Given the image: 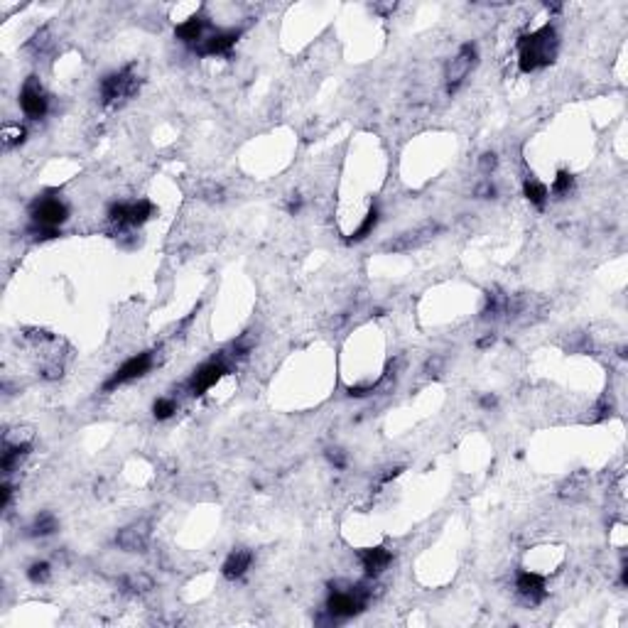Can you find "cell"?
Instances as JSON below:
<instances>
[{
	"label": "cell",
	"mask_w": 628,
	"mask_h": 628,
	"mask_svg": "<svg viewBox=\"0 0 628 628\" xmlns=\"http://www.w3.org/2000/svg\"><path fill=\"white\" fill-rule=\"evenodd\" d=\"M560 40H557L555 25H542L540 30L523 35L518 40V67L523 74H533L537 69L555 62Z\"/></svg>",
	"instance_id": "obj_1"
},
{
	"label": "cell",
	"mask_w": 628,
	"mask_h": 628,
	"mask_svg": "<svg viewBox=\"0 0 628 628\" xmlns=\"http://www.w3.org/2000/svg\"><path fill=\"white\" fill-rule=\"evenodd\" d=\"M369 599H371L369 584H356V587H351L349 592L337 589V592H332L327 599V614L332 621L351 619V616L361 614V611L366 609Z\"/></svg>",
	"instance_id": "obj_2"
},
{
	"label": "cell",
	"mask_w": 628,
	"mask_h": 628,
	"mask_svg": "<svg viewBox=\"0 0 628 628\" xmlns=\"http://www.w3.org/2000/svg\"><path fill=\"white\" fill-rule=\"evenodd\" d=\"M138 86H140V82H138L135 69L133 67H125L120 69V72L108 74V77L101 79V103L103 106L120 103V101L135 96Z\"/></svg>",
	"instance_id": "obj_3"
},
{
	"label": "cell",
	"mask_w": 628,
	"mask_h": 628,
	"mask_svg": "<svg viewBox=\"0 0 628 628\" xmlns=\"http://www.w3.org/2000/svg\"><path fill=\"white\" fill-rule=\"evenodd\" d=\"M155 216V204L150 199L116 201L108 206V221L118 228H138Z\"/></svg>",
	"instance_id": "obj_4"
},
{
	"label": "cell",
	"mask_w": 628,
	"mask_h": 628,
	"mask_svg": "<svg viewBox=\"0 0 628 628\" xmlns=\"http://www.w3.org/2000/svg\"><path fill=\"white\" fill-rule=\"evenodd\" d=\"M439 233V223L437 221H425L415 228H408V231L398 233L396 238L383 243V251L386 253H410L422 248L425 243H430L434 236Z\"/></svg>",
	"instance_id": "obj_5"
},
{
	"label": "cell",
	"mask_w": 628,
	"mask_h": 628,
	"mask_svg": "<svg viewBox=\"0 0 628 628\" xmlns=\"http://www.w3.org/2000/svg\"><path fill=\"white\" fill-rule=\"evenodd\" d=\"M478 62V47L473 42H466V45L459 47L454 57L449 60L444 69V82H447V91L454 94L459 91V86L464 84V79L471 74V69L476 67Z\"/></svg>",
	"instance_id": "obj_6"
},
{
	"label": "cell",
	"mask_w": 628,
	"mask_h": 628,
	"mask_svg": "<svg viewBox=\"0 0 628 628\" xmlns=\"http://www.w3.org/2000/svg\"><path fill=\"white\" fill-rule=\"evenodd\" d=\"M152 366H155V351H142V354L130 356V359H128L125 364L103 383V391L111 393V391H116V388L125 386V383L138 381V378L150 374Z\"/></svg>",
	"instance_id": "obj_7"
},
{
	"label": "cell",
	"mask_w": 628,
	"mask_h": 628,
	"mask_svg": "<svg viewBox=\"0 0 628 628\" xmlns=\"http://www.w3.org/2000/svg\"><path fill=\"white\" fill-rule=\"evenodd\" d=\"M30 216L32 223H37V226L60 228L69 219V206L57 196H40L30 204Z\"/></svg>",
	"instance_id": "obj_8"
},
{
	"label": "cell",
	"mask_w": 628,
	"mask_h": 628,
	"mask_svg": "<svg viewBox=\"0 0 628 628\" xmlns=\"http://www.w3.org/2000/svg\"><path fill=\"white\" fill-rule=\"evenodd\" d=\"M18 101H20V108H23V113L28 116L30 120L45 118L47 111H50V96L45 94V89H42V84H40V79H37V77L25 79Z\"/></svg>",
	"instance_id": "obj_9"
},
{
	"label": "cell",
	"mask_w": 628,
	"mask_h": 628,
	"mask_svg": "<svg viewBox=\"0 0 628 628\" xmlns=\"http://www.w3.org/2000/svg\"><path fill=\"white\" fill-rule=\"evenodd\" d=\"M226 374H228V364H226V359H223V356L201 364L187 381L189 396H204V393L211 391V388H214Z\"/></svg>",
	"instance_id": "obj_10"
},
{
	"label": "cell",
	"mask_w": 628,
	"mask_h": 628,
	"mask_svg": "<svg viewBox=\"0 0 628 628\" xmlns=\"http://www.w3.org/2000/svg\"><path fill=\"white\" fill-rule=\"evenodd\" d=\"M150 545V520H135L116 535V547L123 552H145Z\"/></svg>",
	"instance_id": "obj_11"
},
{
	"label": "cell",
	"mask_w": 628,
	"mask_h": 628,
	"mask_svg": "<svg viewBox=\"0 0 628 628\" xmlns=\"http://www.w3.org/2000/svg\"><path fill=\"white\" fill-rule=\"evenodd\" d=\"M211 32H214V30H211L209 18H206V15H199V13H194V15H189V18H184L182 23L174 28V35H177V40L184 42V45H189L191 50H194V47H199L201 42H204L206 37L211 35Z\"/></svg>",
	"instance_id": "obj_12"
},
{
	"label": "cell",
	"mask_w": 628,
	"mask_h": 628,
	"mask_svg": "<svg viewBox=\"0 0 628 628\" xmlns=\"http://www.w3.org/2000/svg\"><path fill=\"white\" fill-rule=\"evenodd\" d=\"M243 30H214L199 47H194V52L199 57H221L236 47V42L241 40Z\"/></svg>",
	"instance_id": "obj_13"
},
{
	"label": "cell",
	"mask_w": 628,
	"mask_h": 628,
	"mask_svg": "<svg viewBox=\"0 0 628 628\" xmlns=\"http://www.w3.org/2000/svg\"><path fill=\"white\" fill-rule=\"evenodd\" d=\"M515 589L518 594L523 597L528 604H540L542 599L547 597V589H545V577L535 569H520L515 574Z\"/></svg>",
	"instance_id": "obj_14"
},
{
	"label": "cell",
	"mask_w": 628,
	"mask_h": 628,
	"mask_svg": "<svg viewBox=\"0 0 628 628\" xmlns=\"http://www.w3.org/2000/svg\"><path fill=\"white\" fill-rule=\"evenodd\" d=\"M251 565H253V552L248 550V547H236V550L228 552V557L223 560L221 574L228 582H236V579H241L243 574L251 569Z\"/></svg>",
	"instance_id": "obj_15"
},
{
	"label": "cell",
	"mask_w": 628,
	"mask_h": 628,
	"mask_svg": "<svg viewBox=\"0 0 628 628\" xmlns=\"http://www.w3.org/2000/svg\"><path fill=\"white\" fill-rule=\"evenodd\" d=\"M359 560H361V565H364L369 577H378V574H381L383 569L393 562V552L388 550V547H383V545L366 547V550L359 552Z\"/></svg>",
	"instance_id": "obj_16"
},
{
	"label": "cell",
	"mask_w": 628,
	"mask_h": 628,
	"mask_svg": "<svg viewBox=\"0 0 628 628\" xmlns=\"http://www.w3.org/2000/svg\"><path fill=\"white\" fill-rule=\"evenodd\" d=\"M32 444H8L3 442V454H0V469L3 473H13L20 466V461L30 454Z\"/></svg>",
	"instance_id": "obj_17"
},
{
	"label": "cell",
	"mask_w": 628,
	"mask_h": 628,
	"mask_svg": "<svg viewBox=\"0 0 628 628\" xmlns=\"http://www.w3.org/2000/svg\"><path fill=\"white\" fill-rule=\"evenodd\" d=\"M378 221H381V209H378V206L374 204L369 211H366V216H364V219H361L359 226H356L354 231H351L349 243H361V241H366V238H369V236H374Z\"/></svg>",
	"instance_id": "obj_18"
},
{
	"label": "cell",
	"mask_w": 628,
	"mask_h": 628,
	"mask_svg": "<svg viewBox=\"0 0 628 628\" xmlns=\"http://www.w3.org/2000/svg\"><path fill=\"white\" fill-rule=\"evenodd\" d=\"M57 530H60V520H57V515L50 513V510H42V513L32 520V525L28 528V535L30 537H50V535H55Z\"/></svg>",
	"instance_id": "obj_19"
},
{
	"label": "cell",
	"mask_w": 628,
	"mask_h": 628,
	"mask_svg": "<svg viewBox=\"0 0 628 628\" xmlns=\"http://www.w3.org/2000/svg\"><path fill=\"white\" fill-rule=\"evenodd\" d=\"M523 194L530 204L537 206V209H542V206L547 204V199H550V189H547V184H542L540 179L533 177V174L523 179Z\"/></svg>",
	"instance_id": "obj_20"
},
{
	"label": "cell",
	"mask_w": 628,
	"mask_h": 628,
	"mask_svg": "<svg viewBox=\"0 0 628 628\" xmlns=\"http://www.w3.org/2000/svg\"><path fill=\"white\" fill-rule=\"evenodd\" d=\"M120 587H123V592L128 594H147L155 587V582H152V577L145 572H130L120 579Z\"/></svg>",
	"instance_id": "obj_21"
},
{
	"label": "cell",
	"mask_w": 628,
	"mask_h": 628,
	"mask_svg": "<svg viewBox=\"0 0 628 628\" xmlns=\"http://www.w3.org/2000/svg\"><path fill=\"white\" fill-rule=\"evenodd\" d=\"M25 135H28V130H25L20 123H5L3 133H0V138H3V147L5 150H13V147H18L20 142L25 140Z\"/></svg>",
	"instance_id": "obj_22"
},
{
	"label": "cell",
	"mask_w": 628,
	"mask_h": 628,
	"mask_svg": "<svg viewBox=\"0 0 628 628\" xmlns=\"http://www.w3.org/2000/svg\"><path fill=\"white\" fill-rule=\"evenodd\" d=\"M52 45H55V40H52V32L50 28H40L32 35V40L28 42V50L32 52V55H45L47 50H52Z\"/></svg>",
	"instance_id": "obj_23"
},
{
	"label": "cell",
	"mask_w": 628,
	"mask_h": 628,
	"mask_svg": "<svg viewBox=\"0 0 628 628\" xmlns=\"http://www.w3.org/2000/svg\"><path fill=\"white\" fill-rule=\"evenodd\" d=\"M174 413H177V400H174V398L162 396L152 403V415H155V420H169Z\"/></svg>",
	"instance_id": "obj_24"
},
{
	"label": "cell",
	"mask_w": 628,
	"mask_h": 628,
	"mask_svg": "<svg viewBox=\"0 0 628 628\" xmlns=\"http://www.w3.org/2000/svg\"><path fill=\"white\" fill-rule=\"evenodd\" d=\"M50 577H52L50 562L40 560V562H32V565L28 567V579L32 584H45V582H50Z\"/></svg>",
	"instance_id": "obj_25"
},
{
	"label": "cell",
	"mask_w": 628,
	"mask_h": 628,
	"mask_svg": "<svg viewBox=\"0 0 628 628\" xmlns=\"http://www.w3.org/2000/svg\"><path fill=\"white\" fill-rule=\"evenodd\" d=\"M572 189H574V177L567 172V169H560V172H557V177L552 179L550 191H552V194H555V196H567Z\"/></svg>",
	"instance_id": "obj_26"
},
{
	"label": "cell",
	"mask_w": 628,
	"mask_h": 628,
	"mask_svg": "<svg viewBox=\"0 0 628 628\" xmlns=\"http://www.w3.org/2000/svg\"><path fill=\"white\" fill-rule=\"evenodd\" d=\"M40 374H42V378H45V381H57V378H62V374H64L62 361L60 359H50L47 364H42Z\"/></svg>",
	"instance_id": "obj_27"
},
{
	"label": "cell",
	"mask_w": 628,
	"mask_h": 628,
	"mask_svg": "<svg viewBox=\"0 0 628 628\" xmlns=\"http://www.w3.org/2000/svg\"><path fill=\"white\" fill-rule=\"evenodd\" d=\"M199 196L204 201H211V204H216V201H223V189L219 187V184L214 182H206L199 187Z\"/></svg>",
	"instance_id": "obj_28"
},
{
	"label": "cell",
	"mask_w": 628,
	"mask_h": 628,
	"mask_svg": "<svg viewBox=\"0 0 628 628\" xmlns=\"http://www.w3.org/2000/svg\"><path fill=\"white\" fill-rule=\"evenodd\" d=\"M327 459H329V464H332L334 469H346V464H349V456H346V452L339 449V447L327 449Z\"/></svg>",
	"instance_id": "obj_29"
},
{
	"label": "cell",
	"mask_w": 628,
	"mask_h": 628,
	"mask_svg": "<svg viewBox=\"0 0 628 628\" xmlns=\"http://www.w3.org/2000/svg\"><path fill=\"white\" fill-rule=\"evenodd\" d=\"M473 196H478V199H493V196H496V184L488 177H483L481 182L476 184V189H473Z\"/></svg>",
	"instance_id": "obj_30"
},
{
	"label": "cell",
	"mask_w": 628,
	"mask_h": 628,
	"mask_svg": "<svg viewBox=\"0 0 628 628\" xmlns=\"http://www.w3.org/2000/svg\"><path fill=\"white\" fill-rule=\"evenodd\" d=\"M30 233H32V236H35V241H50V238H57V236H60V228L37 226V223H32Z\"/></svg>",
	"instance_id": "obj_31"
},
{
	"label": "cell",
	"mask_w": 628,
	"mask_h": 628,
	"mask_svg": "<svg viewBox=\"0 0 628 628\" xmlns=\"http://www.w3.org/2000/svg\"><path fill=\"white\" fill-rule=\"evenodd\" d=\"M498 167V157H496V152H483L481 155V159H478V169H481V174H491L493 169Z\"/></svg>",
	"instance_id": "obj_32"
},
{
	"label": "cell",
	"mask_w": 628,
	"mask_h": 628,
	"mask_svg": "<svg viewBox=\"0 0 628 628\" xmlns=\"http://www.w3.org/2000/svg\"><path fill=\"white\" fill-rule=\"evenodd\" d=\"M10 501H13V486H10V481H5L3 486H0V508H8Z\"/></svg>",
	"instance_id": "obj_33"
},
{
	"label": "cell",
	"mask_w": 628,
	"mask_h": 628,
	"mask_svg": "<svg viewBox=\"0 0 628 628\" xmlns=\"http://www.w3.org/2000/svg\"><path fill=\"white\" fill-rule=\"evenodd\" d=\"M442 366H444V359H442V356H434V359H430V361H427L425 371H427L430 376H437V371L442 369Z\"/></svg>",
	"instance_id": "obj_34"
},
{
	"label": "cell",
	"mask_w": 628,
	"mask_h": 628,
	"mask_svg": "<svg viewBox=\"0 0 628 628\" xmlns=\"http://www.w3.org/2000/svg\"><path fill=\"white\" fill-rule=\"evenodd\" d=\"M302 204H305V201H302V196H297V194H295V196H290V201H287V211H290L292 216L300 214V211H302Z\"/></svg>",
	"instance_id": "obj_35"
},
{
	"label": "cell",
	"mask_w": 628,
	"mask_h": 628,
	"mask_svg": "<svg viewBox=\"0 0 628 628\" xmlns=\"http://www.w3.org/2000/svg\"><path fill=\"white\" fill-rule=\"evenodd\" d=\"M496 405H498V398L493 396V393H486V396L481 398V408L483 410H493Z\"/></svg>",
	"instance_id": "obj_36"
},
{
	"label": "cell",
	"mask_w": 628,
	"mask_h": 628,
	"mask_svg": "<svg viewBox=\"0 0 628 628\" xmlns=\"http://www.w3.org/2000/svg\"><path fill=\"white\" fill-rule=\"evenodd\" d=\"M493 342H496V337H493V334H486L483 339H478L476 346L478 349H488V346H493Z\"/></svg>",
	"instance_id": "obj_37"
}]
</instances>
